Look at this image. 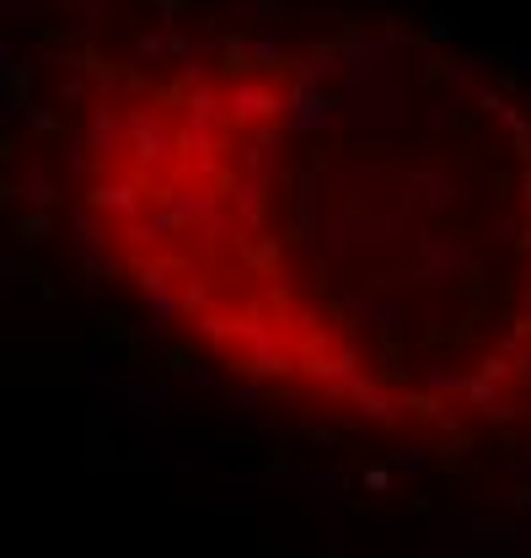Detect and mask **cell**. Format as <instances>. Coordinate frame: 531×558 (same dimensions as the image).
<instances>
[{
	"label": "cell",
	"instance_id": "cell-3",
	"mask_svg": "<svg viewBox=\"0 0 531 558\" xmlns=\"http://www.w3.org/2000/svg\"><path fill=\"white\" fill-rule=\"evenodd\" d=\"M527 199H531V178H527Z\"/></svg>",
	"mask_w": 531,
	"mask_h": 558
},
{
	"label": "cell",
	"instance_id": "cell-2",
	"mask_svg": "<svg viewBox=\"0 0 531 558\" xmlns=\"http://www.w3.org/2000/svg\"><path fill=\"white\" fill-rule=\"evenodd\" d=\"M328 119H333L328 97H317V92H301V97H295V113H290L295 130H317V124H328Z\"/></svg>",
	"mask_w": 531,
	"mask_h": 558
},
{
	"label": "cell",
	"instance_id": "cell-1",
	"mask_svg": "<svg viewBox=\"0 0 531 558\" xmlns=\"http://www.w3.org/2000/svg\"><path fill=\"white\" fill-rule=\"evenodd\" d=\"M231 113H237V119H264V113H274V97H268L258 81H242V86L231 92Z\"/></svg>",
	"mask_w": 531,
	"mask_h": 558
}]
</instances>
